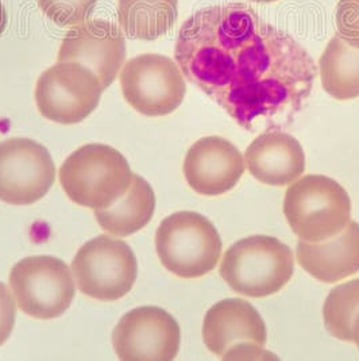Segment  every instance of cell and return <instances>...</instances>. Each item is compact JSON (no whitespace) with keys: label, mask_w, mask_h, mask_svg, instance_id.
Masks as SVG:
<instances>
[{"label":"cell","mask_w":359,"mask_h":361,"mask_svg":"<svg viewBox=\"0 0 359 361\" xmlns=\"http://www.w3.org/2000/svg\"><path fill=\"white\" fill-rule=\"evenodd\" d=\"M175 59L187 80L247 132L281 130L310 99V53L245 3L196 11L180 29Z\"/></svg>","instance_id":"1"},{"label":"cell","mask_w":359,"mask_h":361,"mask_svg":"<svg viewBox=\"0 0 359 361\" xmlns=\"http://www.w3.org/2000/svg\"><path fill=\"white\" fill-rule=\"evenodd\" d=\"M131 180L126 157L103 144H88L75 150L60 169V181L68 197L92 210L113 206L127 192Z\"/></svg>","instance_id":"2"},{"label":"cell","mask_w":359,"mask_h":361,"mask_svg":"<svg viewBox=\"0 0 359 361\" xmlns=\"http://www.w3.org/2000/svg\"><path fill=\"white\" fill-rule=\"evenodd\" d=\"M284 214L301 241L322 243L348 225L351 200L338 181L323 175H307L289 185Z\"/></svg>","instance_id":"3"},{"label":"cell","mask_w":359,"mask_h":361,"mask_svg":"<svg viewBox=\"0 0 359 361\" xmlns=\"http://www.w3.org/2000/svg\"><path fill=\"white\" fill-rule=\"evenodd\" d=\"M294 272V252L269 235H251L225 253L220 276L241 295L263 298L278 293Z\"/></svg>","instance_id":"4"},{"label":"cell","mask_w":359,"mask_h":361,"mask_svg":"<svg viewBox=\"0 0 359 361\" xmlns=\"http://www.w3.org/2000/svg\"><path fill=\"white\" fill-rule=\"evenodd\" d=\"M156 250L169 272L182 279H196L219 263L222 240L204 215L179 212L161 222L156 233Z\"/></svg>","instance_id":"5"},{"label":"cell","mask_w":359,"mask_h":361,"mask_svg":"<svg viewBox=\"0 0 359 361\" xmlns=\"http://www.w3.org/2000/svg\"><path fill=\"white\" fill-rule=\"evenodd\" d=\"M72 274L84 295L115 302L130 293L138 276V263L125 241L101 234L77 250Z\"/></svg>","instance_id":"6"},{"label":"cell","mask_w":359,"mask_h":361,"mask_svg":"<svg viewBox=\"0 0 359 361\" xmlns=\"http://www.w3.org/2000/svg\"><path fill=\"white\" fill-rule=\"evenodd\" d=\"M10 287L22 312L37 319H53L69 309L75 298L72 271L53 256H32L18 262Z\"/></svg>","instance_id":"7"},{"label":"cell","mask_w":359,"mask_h":361,"mask_svg":"<svg viewBox=\"0 0 359 361\" xmlns=\"http://www.w3.org/2000/svg\"><path fill=\"white\" fill-rule=\"evenodd\" d=\"M203 340L222 360L272 359L265 350V322L260 312L244 299H225L213 305L204 317Z\"/></svg>","instance_id":"8"},{"label":"cell","mask_w":359,"mask_h":361,"mask_svg":"<svg viewBox=\"0 0 359 361\" xmlns=\"http://www.w3.org/2000/svg\"><path fill=\"white\" fill-rule=\"evenodd\" d=\"M103 91L92 69L75 61H58L39 76L35 103L46 119L75 125L96 110Z\"/></svg>","instance_id":"9"},{"label":"cell","mask_w":359,"mask_h":361,"mask_svg":"<svg viewBox=\"0 0 359 361\" xmlns=\"http://www.w3.org/2000/svg\"><path fill=\"white\" fill-rule=\"evenodd\" d=\"M123 97L134 110L146 116H163L177 110L187 85L179 66L156 53L129 60L120 73Z\"/></svg>","instance_id":"10"},{"label":"cell","mask_w":359,"mask_h":361,"mask_svg":"<svg viewBox=\"0 0 359 361\" xmlns=\"http://www.w3.org/2000/svg\"><path fill=\"white\" fill-rule=\"evenodd\" d=\"M56 166L49 150L30 138L0 142V200L29 206L49 192Z\"/></svg>","instance_id":"11"},{"label":"cell","mask_w":359,"mask_h":361,"mask_svg":"<svg viewBox=\"0 0 359 361\" xmlns=\"http://www.w3.org/2000/svg\"><path fill=\"white\" fill-rule=\"evenodd\" d=\"M180 341L177 321L156 306H142L125 314L113 333L115 353L123 361L175 360Z\"/></svg>","instance_id":"12"},{"label":"cell","mask_w":359,"mask_h":361,"mask_svg":"<svg viewBox=\"0 0 359 361\" xmlns=\"http://www.w3.org/2000/svg\"><path fill=\"white\" fill-rule=\"evenodd\" d=\"M57 59L88 66L106 90L115 82L126 60L125 35L114 23L104 19L82 22L68 32Z\"/></svg>","instance_id":"13"},{"label":"cell","mask_w":359,"mask_h":361,"mask_svg":"<svg viewBox=\"0 0 359 361\" xmlns=\"http://www.w3.org/2000/svg\"><path fill=\"white\" fill-rule=\"evenodd\" d=\"M241 152L229 140L211 135L196 141L185 156L184 175L189 187L204 197L232 190L245 172Z\"/></svg>","instance_id":"14"},{"label":"cell","mask_w":359,"mask_h":361,"mask_svg":"<svg viewBox=\"0 0 359 361\" xmlns=\"http://www.w3.org/2000/svg\"><path fill=\"white\" fill-rule=\"evenodd\" d=\"M250 173L263 184L282 187L297 180L306 169V153L288 133L267 130L246 149Z\"/></svg>","instance_id":"15"},{"label":"cell","mask_w":359,"mask_h":361,"mask_svg":"<svg viewBox=\"0 0 359 361\" xmlns=\"http://www.w3.org/2000/svg\"><path fill=\"white\" fill-rule=\"evenodd\" d=\"M297 262L312 278L336 283L359 272V224L350 221L335 237L297 244Z\"/></svg>","instance_id":"16"},{"label":"cell","mask_w":359,"mask_h":361,"mask_svg":"<svg viewBox=\"0 0 359 361\" xmlns=\"http://www.w3.org/2000/svg\"><path fill=\"white\" fill-rule=\"evenodd\" d=\"M156 210V195L142 176L132 173L127 192L113 206L95 210L100 228L115 237H127L144 229Z\"/></svg>","instance_id":"17"},{"label":"cell","mask_w":359,"mask_h":361,"mask_svg":"<svg viewBox=\"0 0 359 361\" xmlns=\"http://www.w3.org/2000/svg\"><path fill=\"white\" fill-rule=\"evenodd\" d=\"M177 16L179 0H118V22L130 39H158L172 30Z\"/></svg>","instance_id":"18"},{"label":"cell","mask_w":359,"mask_h":361,"mask_svg":"<svg viewBox=\"0 0 359 361\" xmlns=\"http://www.w3.org/2000/svg\"><path fill=\"white\" fill-rule=\"evenodd\" d=\"M320 80L328 95L338 100L359 97V49L336 34L319 60Z\"/></svg>","instance_id":"19"},{"label":"cell","mask_w":359,"mask_h":361,"mask_svg":"<svg viewBox=\"0 0 359 361\" xmlns=\"http://www.w3.org/2000/svg\"><path fill=\"white\" fill-rule=\"evenodd\" d=\"M358 312L359 279L332 288L323 306V318L328 333L338 340L353 343L351 325Z\"/></svg>","instance_id":"20"},{"label":"cell","mask_w":359,"mask_h":361,"mask_svg":"<svg viewBox=\"0 0 359 361\" xmlns=\"http://www.w3.org/2000/svg\"><path fill=\"white\" fill-rule=\"evenodd\" d=\"M98 0H38L42 13L61 27L77 26L92 13Z\"/></svg>","instance_id":"21"},{"label":"cell","mask_w":359,"mask_h":361,"mask_svg":"<svg viewBox=\"0 0 359 361\" xmlns=\"http://www.w3.org/2000/svg\"><path fill=\"white\" fill-rule=\"evenodd\" d=\"M336 29L344 42L359 49V0H339Z\"/></svg>","instance_id":"22"},{"label":"cell","mask_w":359,"mask_h":361,"mask_svg":"<svg viewBox=\"0 0 359 361\" xmlns=\"http://www.w3.org/2000/svg\"><path fill=\"white\" fill-rule=\"evenodd\" d=\"M15 318L17 303L7 286L0 281V346L10 338L15 326Z\"/></svg>","instance_id":"23"},{"label":"cell","mask_w":359,"mask_h":361,"mask_svg":"<svg viewBox=\"0 0 359 361\" xmlns=\"http://www.w3.org/2000/svg\"><path fill=\"white\" fill-rule=\"evenodd\" d=\"M351 340L353 343H355L359 348V312L353 319V325H351Z\"/></svg>","instance_id":"24"},{"label":"cell","mask_w":359,"mask_h":361,"mask_svg":"<svg viewBox=\"0 0 359 361\" xmlns=\"http://www.w3.org/2000/svg\"><path fill=\"white\" fill-rule=\"evenodd\" d=\"M7 22H8V18H7L6 8H4L3 3L0 1V37H1V34L4 33V30L7 27Z\"/></svg>","instance_id":"25"},{"label":"cell","mask_w":359,"mask_h":361,"mask_svg":"<svg viewBox=\"0 0 359 361\" xmlns=\"http://www.w3.org/2000/svg\"><path fill=\"white\" fill-rule=\"evenodd\" d=\"M250 1H256V3H275L278 0H250Z\"/></svg>","instance_id":"26"}]
</instances>
